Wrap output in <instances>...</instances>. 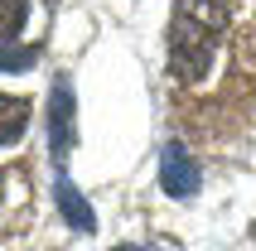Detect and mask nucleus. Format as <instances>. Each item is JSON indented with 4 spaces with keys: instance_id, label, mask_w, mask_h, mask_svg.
Wrapping results in <instances>:
<instances>
[{
    "instance_id": "nucleus-1",
    "label": "nucleus",
    "mask_w": 256,
    "mask_h": 251,
    "mask_svg": "<svg viewBox=\"0 0 256 251\" xmlns=\"http://www.w3.org/2000/svg\"><path fill=\"white\" fill-rule=\"evenodd\" d=\"M222 24H228V14L218 5H208V0H184L179 5V20H174V72L184 82H198L208 72Z\"/></svg>"
},
{
    "instance_id": "nucleus-2",
    "label": "nucleus",
    "mask_w": 256,
    "mask_h": 251,
    "mask_svg": "<svg viewBox=\"0 0 256 251\" xmlns=\"http://www.w3.org/2000/svg\"><path fill=\"white\" fill-rule=\"evenodd\" d=\"M198 184H203L198 160L188 154V145L170 140V145L160 150V188H164L170 198H194V194H198Z\"/></svg>"
},
{
    "instance_id": "nucleus-3",
    "label": "nucleus",
    "mask_w": 256,
    "mask_h": 251,
    "mask_svg": "<svg viewBox=\"0 0 256 251\" xmlns=\"http://www.w3.org/2000/svg\"><path fill=\"white\" fill-rule=\"evenodd\" d=\"M72 121H78L72 87H68V78H58L54 92H48V154H54V164H63L72 150Z\"/></svg>"
},
{
    "instance_id": "nucleus-4",
    "label": "nucleus",
    "mask_w": 256,
    "mask_h": 251,
    "mask_svg": "<svg viewBox=\"0 0 256 251\" xmlns=\"http://www.w3.org/2000/svg\"><path fill=\"white\" fill-rule=\"evenodd\" d=\"M29 116H34V102L20 97V92H0V150L20 145L29 130Z\"/></svg>"
},
{
    "instance_id": "nucleus-5",
    "label": "nucleus",
    "mask_w": 256,
    "mask_h": 251,
    "mask_svg": "<svg viewBox=\"0 0 256 251\" xmlns=\"http://www.w3.org/2000/svg\"><path fill=\"white\" fill-rule=\"evenodd\" d=\"M58 212H63L78 232H97V212L87 208L82 188H78V184H68V174H58Z\"/></svg>"
},
{
    "instance_id": "nucleus-6",
    "label": "nucleus",
    "mask_w": 256,
    "mask_h": 251,
    "mask_svg": "<svg viewBox=\"0 0 256 251\" xmlns=\"http://www.w3.org/2000/svg\"><path fill=\"white\" fill-rule=\"evenodd\" d=\"M24 24H29V0H0V44L20 39Z\"/></svg>"
},
{
    "instance_id": "nucleus-7",
    "label": "nucleus",
    "mask_w": 256,
    "mask_h": 251,
    "mask_svg": "<svg viewBox=\"0 0 256 251\" xmlns=\"http://www.w3.org/2000/svg\"><path fill=\"white\" fill-rule=\"evenodd\" d=\"M39 63V48H0V72H24V68H34Z\"/></svg>"
},
{
    "instance_id": "nucleus-8",
    "label": "nucleus",
    "mask_w": 256,
    "mask_h": 251,
    "mask_svg": "<svg viewBox=\"0 0 256 251\" xmlns=\"http://www.w3.org/2000/svg\"><path fill=\"white\" fill-rule=\"evenodd\" d=\"M112 251H150V246H140V242H121V246H112Z\"/></svg>"
}]
</instances>
